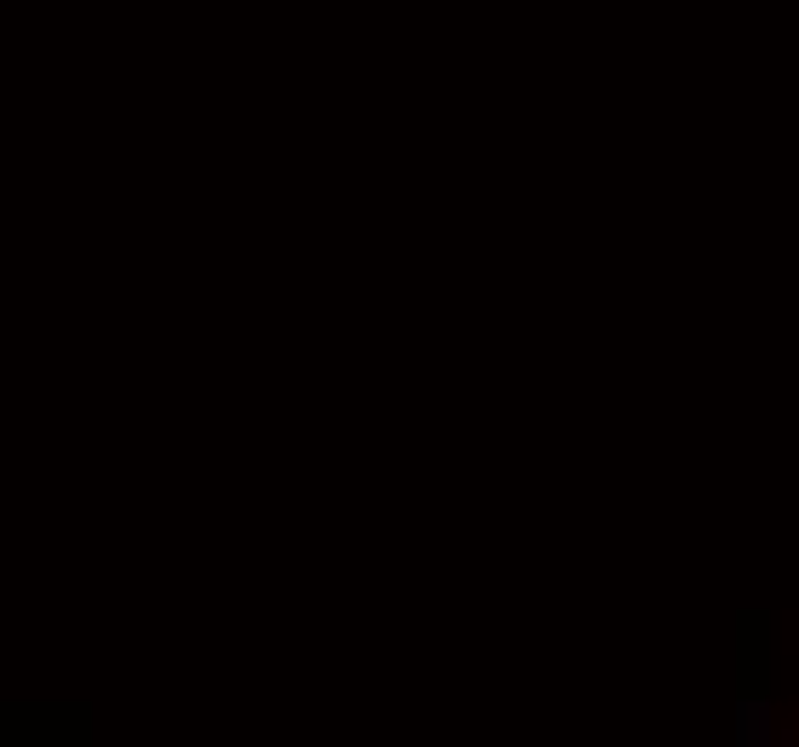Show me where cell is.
Wrapping results in <instances>:
<instances>
[{
  "instance_id": "obj_1",
  "label": "cell",
  "mask_w": 799,
  "mask_h": 747,
  "mask_svg": "<svg viewBox=\"0 0 799 747\" xmlns=\"http://www.w3.org/2000/svg\"><path fill=\"white\" fill-rule=\"evenodd\" d=\"M770 736V702L759 696H742V707H736V741L742 747H754V741H765Z\"/></svg>"
}]
</instances>
